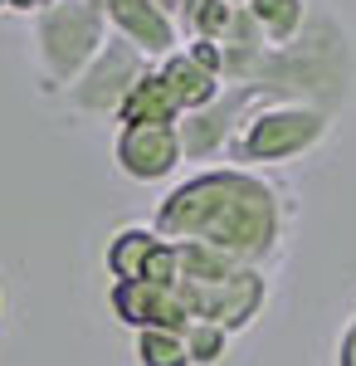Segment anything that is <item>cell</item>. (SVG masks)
Returning <instances> with one entry per match:
<instances>
[{"mask_svg": "<svg viewBox=\"0 0 356 366\" xmlns=\"http://www.w3.org/2000/svg\"><path fill=\"white\" fill-rule=\"evenodd\" d=\"M157 74H162V84L171 88V98L181 103V113H186V117H191V113H205L210 103H219V93H224V84H219L215 74H205V69H200L186 49L166 54Z\"/></svg>", "mask_w": 356, "mask_h": 366, "instance_id": "ba28073f", "label": "cell"}, {"mask_svg": "<svg viewBox=\"0 0 356 366\" xmlns=\"http://www.w3.org/2000/svg\"><path fill=\"white\" fill-rule=\"evenodd\" d=\"M137 362L142 366H191L186 332H171V327H147V332H137Z\"/></svg>", "mask_w": 356, "mask_h": 366, "instance_id": "9a60e30c", "label": "cell"}, {"mask_svg": "<svg viewBox=\"0 0 356 366\" xmlns=\"http://www.w3.org/2000/svg\"><path fill=\"white\" fill-rule=\"evenodd\" d=\"M152 69H157V64L142 54V49H132L127 39H112V44L98 49V59L83 69L79 79H74V108H83V113H117V108L127 103V93H132Z\"/></svg>", "mask_w": 356, "mask_h": 366, "instance_id": "277c9868", "label": "cell"}, {"mask_svg": "<svg viewBox=\"0 0 356 366\" xmlns=\"http://www.w3.org/2000/svg\"><path fill=\"white\" fill-rule=\"evenodd\" d=\"M229 20H234V5H224V0H186V10L176 15V29L186 39H215V44H224Z\"/></svg>", "mask_w": 356, "mask_h": 366, "instance_id": "4fadbf2b", "label": "cell"}, {"mask_svg": "<svg viewBox=\"0 0 356 366\" xmlns=\"http://www.w3.org/2000/svg\"><path fill=\"white\" fill-rule=\"evenodd\" d=\"M152 5H157V10H162V15H171V20H176V15H181V10H186V0H152Z\"/></svg>", "mask_w": 356, "mask_h": 366, "instance_id": "44dd1931", "label": "cell"}, {"mask_svg": "<svg viewBox=\"0 0 356 366\" xmlns=\"http://www.w3.org/2000/svg\"><path fill=\"white\" fill-rule=\"evenodd\" d=\"M342 366H356V322L347 327V337H342Z\"/></svg>", "mask_w": 356, "mask_h": 366, "instance_id": "d6986e66", "label": "cell"}, {"mask_svg": "<svg viewBox=\"0 0 356 366\" xmlns=\"http://www.w3.org/2000/svg\"><path fill=\"white\" fill-rule=\"evenodd\" d=\"M181 152V132L176 127H117V167L132 181H157L176 167Z\"/></svg>", "mask_w": 356, "mask_h": 366, "instance_id": "52a82bcc", "label": "cell"}, {"mask_svg": "<svg viewBox=\"0 0 356 366\" xmlns=\"http://www.w3.org/2000/svg\"><path fill=\"white\" fill-rule=\"evenodd\" d=\"M224 5H234V10H244V5H249V0H224Z\"/></svg>", "mask_w": 356, "mask_h": 366, "instance_id": "7402d4cb", "label": "cell"}, {"mask_svg": "<svg viewBox=\"0 0 356 366\" xmlns=\"http://www.w3.org/2000/svg\"><path fill=\"white\" fill-rule=\"evenodd\" d=\"M162 249V234L157 229H142V225H127V229H117L112 234V244H108V269H112V279L117 283H132L147 274V259Z\"/></svg>", "mask_w": 356, "mask_h": 366, "instance_id": "7c38bea8", "label": "cell"}, {"mask_svg": "<svg viewBox=\"0 0 356 366\" xmlns=\"http://www.w3.org/2000/svg\"><path fill=\"white\" fill-rule=\"evenodd\" d=\"M224 49H244V54H259V49H269V34H264V25L244 10H234V20H229V29H224Z\"/></svg>", "mask_w": 356, "mask_h": 366, "instance_id": "e0dca14e", "label": "cell"}, {"mask_svg": "<svg viewBox=\"0 0 356 366\" xmlns=\"http://www.w3.org/2000/svg\"><path fill=\"white\" fill-rule=\"evenodd\" d=\"M49 5H54V0H5V10H39V15H44Z\"/></svg>", "mask_w": 356, "mask_h": 366, "instance_id": "ffe728a7", "label": "cell"}, {"mask_svg": "<svg viewBox=\"0 0 356 366\" xmlns=\"http://www.w3.org/2000/svg\"><path fill=\"white\" fill-rule=\"evenodd\" d=\"M244 274V264L234 259V254L215 249V244H176V283H205V288H215V283H229Z\"/></svg>", "mask_w": 356, "mask_h": 366, "instance_id": "8fae6325", "label": "cell"}, {"mask_svg": "<svg viewBox=\"0 0 356 366\" xmlns=\"http://www.w3.org/2000/svg\"><path fill=\"white\" fill-rule=\"evenodd\" d=\"M181 103L171 98V88L162 84V74L152 69L147 79H142L132 93H127V103L117 108V122L122 127H181Z\"/></svg>", "mask_w": 356, "mask_h": 366, "instance_id": "30bf717a", "label": "cell"}, {"mask_svg": "<svg viewBox=\"0 0 356 366\" xmlns=\"http://www.w3.org/2000/svg\"><path fill=\"white\" fill-rule=\"evenodd\" d=\"M103 5L98 0H54L44 15H39V64L49 74V84H74L83 69L98 59L103 49Z\"/></svg>", "mask_w": 356, "mask_h": 366, "instance_id": "7a4b0ae2", "label": "cell"}, {"mask_svg": "<svg viewBox=\"0 0 356 366\" xmlns=\"http://www.w3.org/2000/svg\"><path fill=\"white\" fill-rule=\"evenodd\" d=\"M0 10H5V0H0Z\"/></svg>", "mask_w": 356, "mask_h": 366, "instance_id": "603a6c76", "label": "cell"}, {"mask_svg": "<svg viewBox=\"0 0 356 366\" xmlns=\"http://www.w3.org/2000/svg\"><path fill=\"white\" fill-rule=\"evenodd\" d=\"M249 15L264 25V34H269V44H288L293 34L302 29V20H307V5L302 0H249Z\"/></svg>", "mask_w": 356, "mask_h": 366, "instance_id": "5bb4252c", "label": "cell"}, {"mask_svg": "<svg viewBox=\"0 0 356 366\" xmlns=\"http://www.w3.org/2000/svg\"><path fill=\"white\" fill-rule=\"evenodd\" d=\"M244 98H249L244 88H234V93H219V103H210L205 113L181 117V127H176L181 132V152L186 157H210L219 142H229V122H234Z\"/></svg>", "mask_w": 356, "mask_h": 366, "instance_id": "9c48e42d", "label": "cell"}, {"mask_svg": "<svg viewBox=\"0 0 356 366\" xmlns=\"http://www.w3.org/2000/svg\"><path fill=\"white\" fill-rule=\"evenodd\" d=\"M112 312H117L122 322H132L137 332H147V327L186 332L195 322L191 308L181 303V288H176V283H147V279L112 283Z\"/></svg>", "mask_w": 356, "mask_h": 366, "instance_id": "5b68a950", "label": "cell"}, {"mask_svg": "<svg viewBox=\"0 0 356 366\" xmlns=\"http://www.w3.org/2000/svg\"><path fill=\"white\" fill-rule=\"evenodd\" d=\"M322 137H327V113L302 108V103H278V108L249 117L244 132L229 137V152H234V162H293Z\"/></svg>", "mask_w": 356, "mask_h": 366, "instance_id": "3957f363", "label": "cell"}, {"mask_svg": "<svg viewBox=\"0 0 356 366\" xmlns=\"http://www.w3.org/2000/svg\"><path fill=\"white\" fill-rule=\"evenodd\" d=\"M186 352H191V366H219L224 352H229V332L215 327V322H191L186 327Z\"/></svg>", "mask_w": 356, "mask_h": 366, "instance_id": "2e32d148", "label": "cell"}, {"mask_svg": "<svg viewBox=\"0 0 356 366\" xmlns=\"http://www.w3.org/2000/svg\"><path fill=\"white\" fill-rule=\"evenodd\" d=\"M186 54H191L205 74L224 79V44H215V39H191V44H186Z\"/></svg>", "mask_w": 356, "mask_h": 366, "instance_id": "ac0fdd59", "label": "cell"}, {"mask_svg": "<svg viewBox=\"0 0 356 366\" xmlns=\"http://www.w3.org/2000/svg\"><path fill=\"white\" fill-rule=\"evenodd\" d=\"M103 5V15H108V25L117 29V39H127L132 49H142L147 59H166L176 54V44H181V29L171 15H162L152 0H98Z\"/></svg>", "mask_w": 356, "mask_h": 366, "instance_id": "8992f818", "label": "cell"}, {"mask_svg": "<svg viewBox=\"0 0 356 366\" xmlns=\"http://www.w3.org/2000/svg\"><path fill=\"white\" fill-rule=\"evenodd\" d=\"M157 234L171 244H215L259 269L278 244V196L249 171H205L162 200Z\"/></svg>", "mask_w": 356, "mask_h": 366, "instance_id": "6da1fadb", "label": "cell"}]
</instances>
